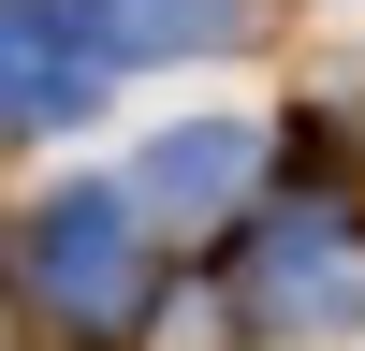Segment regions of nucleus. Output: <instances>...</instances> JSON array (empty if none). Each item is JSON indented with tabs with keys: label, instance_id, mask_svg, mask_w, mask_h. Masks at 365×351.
Segmentation results:
<instances>
[{
	"label": "nucleus",
	"instance_id": "obj_3",
	"mask_svg": "<svg viewBox=\"0 0 365 351\" xmlns=\"http://www.w3.org/2000/svg\"><path fill=\"white\" fill-rule=\"evenodd\" d=\"M249 190V132L234 117H190L175 146H146V220H220Z\"/></svg>",
	"mask_w": 365,
	"mask_h": 351
},
{
	"label": "nucleus",
	"instance_id": "obj_4",
	"mask_svg": "<svg viewBox=\"0 0 365 351\" xmlns=\"http://www.w3.org/2000/svg\"><path fill=\"white\" fill-rule=\"evenodd\" d=\"M88 44H220V0H103Z\"/></svg>",
	"mask_w": 365,
	"mask_h": 351
},
{
	"label": "nucleus",
	"instance_id": "obj_2",
	"mask_svg": "<svg viewBox=\"0 0 365 351\" xmlns=\"http://www.w3.org/2000/svg\"><path fill=\"white\" fill-rule=\"evenodd\" d=\"M88 88H103V44L73 0H0V132H58Z\"/></svg>",
	"mask_w": 365,
	"mask_h": 351
},
{
	"label": "nucleus",
	"instance_id": "obj_1",
	"mask_svg": "<svg viewBox=\"0 0 365 351\" xmlns=\"http://www.w3.org/2000/svg\"><path fill=\"white\" fill-rule=\"evenodd\" d=\"M29 292H44L73 337H117V322L146 307V249H132V205L117 190H58L44 220H29Z\"/></svg>",
	"mask_w": 365,
	"mask_h": 351
}]
</instances>
